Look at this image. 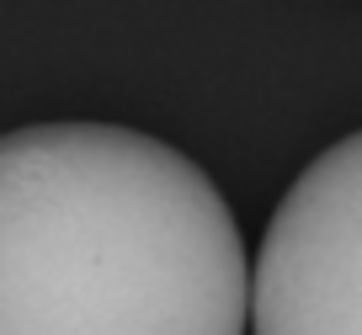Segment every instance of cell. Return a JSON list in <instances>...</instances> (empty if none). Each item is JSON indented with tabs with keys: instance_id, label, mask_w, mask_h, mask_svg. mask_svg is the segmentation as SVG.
Here are the masks:
<instances>
[{
	"instance_id": "cell-2",
	"label": "cell",
	"mask_w": 362,
	"mask_h": 335,
	"mask_svg": "<svg viewBox=\"0 0 362 335\" xmlns=\"http://www.w3.org/2000/svg\"><path fill=\"white\" fill-rule=\"evenodd\" d=\"M250 335H362V128L283 192L250 271Z\"/></svg>"
},
{
	"instance_id": "cell-1",
	"label": "cell",
	"mask_w": 362,
	"mask_h": 335,
	"mask_svg": "<svg viewBox=\"0 0 362 335\" xmlns=\"http://www.w3.org/2000/svg\"><path fill=\"white\" fill-rule=\"evenodd\" d=\"M224 192L139 128L0 134V335H245Z\"/></svg>"
}]
</instances>
